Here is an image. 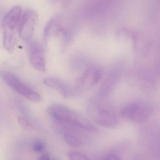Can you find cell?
I'll use <instances>...</instances> for the list:
<instances>
[{
	"label": "cell",
	"mask_w": 160,
	"mask_h": 160,
	"mask_svg": "<svg viewBox=\"0 0 160 160\" xmlns=\"http://www.w3.org/2000/svg\"><path fill=\"white\" fill-rule=\"evenodd\" d=\"M102 77V72L101 70H96L93 72L92 78L91 86L97 85L101 81Z\"/></svg>",
	"instance_id": "obj_15"
},
{
	"label": "cell",
	"mask_w": 160,
	"mask_h": 160,
	"mask_svg": "<svg viewBox=\"0 0 160 160\" xmlns=\"http://www.w3.org/2000/svg\"><path fill=\"white\" fill-rule=\"evenodd\" d=\"M37 18V14L32 10H28L22 15L18 29V35L23 41H30L34 32Z\"/></svg>",
	"instance_id": "obj_4"
},
{
	"label": "cell",
	"mask_w": 160,
	"mask_h": 160,
	"mask_svg": "<svg viewBox=\"0 0 160 160\" xmlns=\"http://www.w3.org/2000/svg\"><path fill=\"white\" fill-rule=\"evenodd\" d=\"M47 112L54 122L65 129L72 127L88 131L96 129L84 116L63 105L53 104L48 108Z\"/></svg>",
	"instance_id": "obj_1"
},
{
	"label": "cell",
	"mask_w": 160,
	"mask_h": 160,
	"mask_svg": "<svg viewBox=\"0 0 160 160\" xmlns=\"http://www.w3.org/2000/svg\"><path fill=\"white\" fill-rule=\"evenodd\" d=\"M119 73L118 72H111L109 73L102 85L101 90L102 94L104 95L108 94L114 88L119 77Z\"/></svg>",
	"instance_id": "obj_9"
},
{
	"label": "cell",
	"mask_w": 160,
	"mask_h": 160,
	"mask_svg": "<svg viewBox=\"0 0 160 160\" xmlns=\"http://www.w3.org/2000/svg\"><path fill=\"white\" fill-rule=\"evenodd\" d=\"M63 139L67 145L72 148H77L82 145V141L71 131H65L63 134Z\"/></svg>",
	"instance_id": "obj_11"
},
{
	"label": "cell",
	"mask_w": 160,
	"mask_h": 160,
	"mask_svg": "<svg viewBox=\"0 0 160 160\" xmlns=\"http://www.w3.org/2000/svg\"><path fill=\"white\" fill-rule=\"evenodd\" d=\"M43 82L46 86L57 91L63 97H71L73 93L71 86L61 79L56 78H48L44 79Z\"/></svg>",
	"instance_id": "obj_8"
},
{
	"label": "cell",
	"mask_w": 160,
	"mask_h": 160,
	"mask_svg": "<svg viewBox=\"0 0 160 160\" xmlns=\"http://www.w3.org/2000/svg\"><path fill=\"white\" fill-rule=\"evenodd\" d=\"M19 125L26 130H31L33 128L32 123L26 118L23 117H19L18 118Z\"/></svg>",
	"instance_id": "obj_14"
},
{
	"label": "cell",
	"mask_w": 160,
	"mask_h": 160,
	"mask_svg": "<svg viewBox=\"0 0 160 160\" xmlns=\"http://www.w3.org/2000/svg\"><path fill=\"white\" fill-rule=\"evenodd\" d=\"M154 108L148 103L135 102L122 108L120 114L122 118L133 123H141L148 120L153 114Z\"/></svg>",
	"instance_id": "obj_2"
},
{
	"label": "cell",
	"mask_w": 160,
	"mask_h": 160,
	"mask_svg": "<svg viewBox=\"0 0 160 160\" xmlns=\"http://www.w3.org/2000/svg\"><path fill=\"white\" fill-rule=\"evenodd\" d=\"M38 159L41 160H49L50 159V156L49 153L47 152H44Z\"/></svg>",
	"instance_id": "obj_17"
},
{
	"label": "cell",
	"mask_w": 160,
	"mask_h": 160,
	"mask_svg": "<svg viewBox=\"0 0 160 160\" xmlns=\"http://www.w3.org/2000/svg\"><path fill=\"white\" fill-rule=\"evenodd\" d=\"M101 159L104 160H120L121 158L120 156L118 153L115 152H109L104 154L102 156H101Z\"/></svg>",
	"instance_id": "obj_16"
},
{
	"label": "cell",
	"mask_w": 160,
	"mask_h": 160,
	"mask_svg": "<svg viewBox=\"0 0 160 160\" xmlns=\"http://www.w3.org/2000/svg\"><path fill=\"white\" fill-rule=\"evenodd\" d=\"M46 148L44 142L41 139H35L32 143V149L33 151L37 153L42 152Z\"/></svg>",
	"instance_id": "obj_13"
},
{
	"label": "cell",
	"mask_w": 160,
	"mask_h": 160,
	"mask_svg": "<svg viewBox=\"0 0 160 160\" xmlns=\"http://www.w3.org/2000/svg\"><path fill=\"white\" fill-rule=\"evenodd\" d=\"M22 8L17 6L12 8L5 16L2 21L3 30L16 32L22 17Z\"/></svg>",
	"instance_id": "obj_7"
},
{
	"label": "cell",
	"mask_w": 160,
	"mask_h": 160,
	"mask_svg": "<svg viewBox=\"0 0 160 160\" xmlns=\"http://www.w3.org/2000/svg\"><path fill=\"white\" fill-rule=\"evenodd\" d=\"M29 60L32 66L40 72L46 71L44 51L38 44H32L30 49Z\"/></svg>",
	"instance_id": "obj_6"
},
{
	"label": "cell",
	"mask_w": 160,
	"mask_h": 160,
	"mask_svg": "<svg viewBox=\"0 0 160 160\" xmlns=\"http://www.w3.org/2000/svg\"><path fill=\"white\" fill-rule=\"evenodd\" d=\"M69 159L73 160H88L89 158L87 155L82 152L75 151H70L67 152Z\"/></svg>",
	"instance_id": "obj_12"
},
{
	"label": "cell",
	"mask_w": 160,
	"mask_h": 160,
	"mask_svg": "<svg viewBox=\"0 0 160 160\" xmlns=\"http://www.w3.org/2000/svg\"><path fill=\"white\" fill-rule=\"evenodd\" d=\"M17 42L16 32L3 30V46L5 50L12 52Z\"/></svg>",
	"instance_id": "obj_10"
},
{
	"label": "cell",
	"mask_w": 160,
	"mask_h": 160,
	"mask_svg": "<svg viewBox=\"0 0 160 160\" xmlns=\"http://www.w3.org/2000/svg\"><path fill=\"white\" fill-rule=\"evenodd\" d=\"M99 126L105 128H113L117 126L118 118L116 112L109 108H99L95 118Z\"/></svg>",
	"instance_id": "obj_5"
},
{
	"label": "cell",
	"mask_w": 160,
	"mask_h": 160,
	"mask_svg": "<svg viewBox=\"0 0 160 160\" xmlns=\"http://www.w3.org/2000/svg\"><path fill=\"white\" fill-rule=\"evenodd\" d=\"M0 76L11 88L26 99L35 102H39L42 101L41 95L22 82L12 73L6 71H1Z\"/></svg>",
	"instance_id": "obj_3"
}]
</instances>
